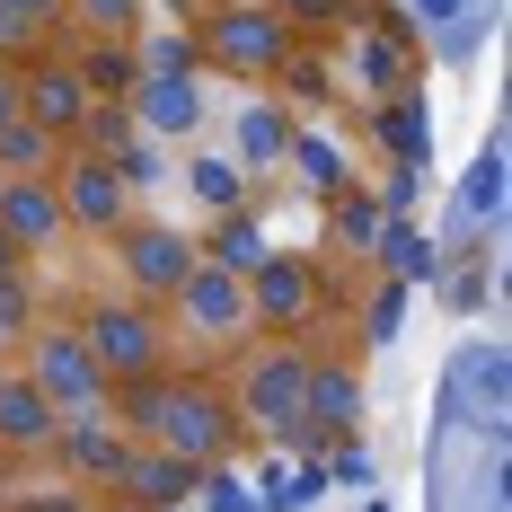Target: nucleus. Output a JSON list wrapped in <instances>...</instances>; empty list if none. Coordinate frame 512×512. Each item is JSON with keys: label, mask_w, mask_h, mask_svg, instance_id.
<instances>
[{"label": "nucleus", "mask_w": 512, "mask_h": 512, "mask_svg": "<svg viewBox=\"0 0 512 512\" xmlns=\"http://www.w3.org/2000/svg\"><path fill=\"white\" fill-rule=\"evenodd\" d=\"M115 398H124V433L133 442H159V451H177L195 468H221L239 451V407L212 380H195V371H159V380L115 389Z\"/></svg>", "instance_id": "obj_1"}, {"label": "nucleus", "mask_w": 512, "mask_h": 512, "mask_svg": "<svg viewBox=\"0 0 512 512\" xmlns=\"http://www.w3.org/2000/svg\"><path fill=\"white\" fill-rule=\"evenodd\" d=\"M71 327H80L106 389H142V380L168 371V309L159 301H89Z\"/></svg>", "instance_id": "obj_2"}, {"label": "nucleus", "mask_w": 512, "mask_h": 512, "mask_svg": "<svg viewBox=\"0 0 512 512\" xmlns=\"http://www.w3.org/2000/svg\"><path fill=\"white\" fill-rule=\"evenodd\" d=\"M18 371L53 398V415H98L106 407V380H98V362H89V345H80L71 318H27Z\"/></svg>", "instance_id": "obj_3"}, {"label": "nucleus", "mask_w": 512, "mask_h": 512, "mask_svg": "<svg viewBox=\"0 0 512 512\" xmlns=\"http://www.w3.org/2000/svg\"><path fill=\"white\" fill-rule=\"evenodd\" d=\"M53 204H62V230H89V239H115L133 212H142V195L124 186V168L98 151L80 159H53Z\"/></svg>", "instance_id": "obj_4"}, {"label": "nucleus", "mask_w": 512, "mask_h": 512, "mask_svg": "<svg viewBox=\"0 0 512 512\" xmlns=\"http://www.w3.org/2000/svg\"><path fill=\"white\" fill-rule=\"evenodd\" d=\"M106 248H115V265H124L133 301H168V292L204 265V256H195V230H168V221H142V212H133Z\"/></svg>", "instance_id": "obj_5"}, {"label": "nucleus", "mask_w": 512, "mask_h": 512, "mask_svg": "<svg viewBox=\"0 0 512 512\" xmlns=\"http://www.w3.org/2000/svg\"><path fill=\"white\" fill-rule=\"evenodd\" d=\"M168 327L177 336H195V345H248V283L239 274H221V265H195L177 292H168Z\"/></svg>", "instance_id": "obj_6"}, {"label": "nucleus", "mask_w": 512, "mask_h": 512, "mask_svg": "<svg viewBox=\"0 0 512 512\" xmlns=\"http://www.w3.org/2000/svg\"><path fill=\"white\" fill-rule=\"evenodd\" d=\"M301 380H309V354L292 345V336L256 345L248 371H239V415L265 424V433H292V424H301Z\"/></svg>", "instance_id": "obj_7"}, {"label": "nucleus", "mask_w": 512, "mask_h": 512, "mask_svg": "<svg viewBox=\"0 0 512 512\" xmlns=\"http://www.w3.org/2000/svg\"><path fill=\"white\" fill-rule=\"evenodd\" d=\"M318 292H327V283H318V265H301V256H265V265L248 274V327L292 336V327H309V318L327 309Z\"/></svg>", "instance_id": "obj_8"}, {"label": "nucleus", "mask_w": 512, "mask_h": 512, "mask_svg": "<svg viewBox=\"0 0 512 512\" xmlns=\"http://www.w3.org/2000/svg\"><path fill=\"white\" fill-rule=\"evenodd\" d=\"M18 115L36 124V133H80V115H89V80H80V62L71 53H45V62H18Z\"/></svg>", "instance_id": "obj_9"}, {"label": "nucleus", "mask_w": 512, "mask_h": 512, "mask_svg": "<svg viewBox=\"0 0 512 512\" xmlns=\"http://www.w3.org/2000/svg\"><path fill=\"white\" fill-rule=\"evenodd\" d=\"M212 62H230V71H283V53H292V27L274 18V9H212L204 18V45Z\"/></svg>", "instance_id": "obj_10"}, {"label": "nucleus", "mask_w": 512, "mask_h": 512, "mask_svg": "<svg viewBox=\"0 0 512 512\" xmlns=\"http://www.w3.org/2000/svg\"><path fill=\"white\" fill-rule=\"evenodd\" d=\"M0 239L18 256H45L62 248V204H53V177H0Z\"/></svg>", "instance_id": "obj_11"}, {"label": "nucleus", "mask_w": 512, "mask_h": 512, "mask_svg": "<svg viewBox=\"0 0 512 512\" xmlns=\"http://www.w3.org/2000/svg\"><path fill=\"white\" fill-rule=\"evenodd\" d=\"M195 486H204V468L177 460V451H159V442H133V451H124V477H115V495L133 512H168V504H186Z\"/></svg>", "instance_id": "obj_12"}, {"label": "nucleus", "mask_w": 512, "mask_h": 512, "mask_svg": "<svg viewBox=\"0 0 512 512\" xmlns=\"http://www.w3.org/2000/svg\"><path fill=\"white\" fill-rule=\"evenodd\" d=\"M53 433H62V415H53V398L18 371V354L0 362V451H53Z\"/></svg>", "instance_id": "obj_13"}, {"label": "nucleus", "mask_w": 512, "mask_h": 512, "mask_svg": "<svg viewBox=\"0 0 512 512\" xmlns=\"http://www.w3.org/2000/svg\"><path fill=\"white\" fill-rule=\"evenodd\" d=\"M53 451H62V468H71L80 486H115V477H124V451H133V433H124V424H98V415H62Z\"/></svg>", "instance_id": "obj_14"}, {"label": "nucleus", "mask_w": 512, "mask_h": 512, "mask_svg": "<svg viewBox=\"0 0 512 512\" xmlns=\"http://www.w3.org/2000/svg\"><path fill=\"white\" fill-rule=\"evenodd\" d=\"M133 124H142V133H195V124H204V89H195V80H159V71H142V80H133Z\"/></svg>", "instance_id": "obj_15"}, {"label": "nucleus", "mask_w": 512, "mask_h": 512, "mask_svg": "<svg viewBox=\"0 0 512 512\" xmlns=\"http://www.w3.org/2000/svg\"><path fill=\"white\" fill-rule=\"evenodd\" d=\"M195 256H204V265H221V274H239V283H248V274H256V265H265V256H274V248L256 239V221H248V212H221V221H212L204 239H195Z\"/></svg>", "instance_id": "obj_16"}, {"label": "nucleus", "mask_w": 512, "mask_h": 512, "mask_svg": "<svg viewBox=\"0 0 512 512\" xmlns=\"http://www.w3.org/2000/svg\"><path fill=\"white\" fill-rule=\"evenodd\" d=\"M283 159H292V177H301L309 195H327V204L354 186V168H345V151H336L327 133H292V142H283Z\"/></svg>", "instance_id": "obj_17"}, {"label": "nucleus", "mask_w": 512, "mask_h": 512, "mask_svg": "<svg viewBox=\"0 0 512 512\" xmlns=\"http://www.w3.org/2000/svg\"><path fill=\"white\" fill-rule=\"evenodd\" d=\"M80 80H89V98H133V80H142V53L124 45V36H98V45L80 53Z\"/></svg>", "instance_id": "obj_18"}, {"label": "nucleus", "mask_w": 512, "mask_h": 512, "mask_svg": "<svg viewBox=\"0 0 512 512\" xmlns=\"http://www.w3.org/2000/svg\"><path fill=\"white\" fill-rule=\"evenodd\" d=\"M133 142H151V133L133 124V106H124V98H89V115H80V151H98V159H124Z\"/></svg>", "instance_id": "obj_19"}, {"label": "nucleus", "mask_w": 512, "mask_h": 512, "mask_svg": "<svg viewBox=\"0 0 512 512\" xmlns=\"http://www.w3.org/2000/svg\"><path fill=\"white\" fill-rule=\"evenodd\" d=\"M362 80L371 98H415V53L398 36H362Z\"/></svg>", "instance_id": "obj_20"}, {"label": "nucleus", "mask_w": 512, "mask_h": 512, "mask_svg": "<svg viewBox=\"0 0 512 512\" xmlns=\"http://www.w3.org/2000/svg\"><path fill=\"white\" fill-rule=\"evenodd\" d=\"M283 142H292V115H274V106H248V115H239V168H274V159H283Z\"/></svg>", "instance_id": "obj_21"}, {"label": "nucleus", "mask_w": 512, "mask_h": 512, "mask_svg": "<svg viewBox=\"0 0 512 512\" xmlns=\"http://www.w3.org/2000/svg\"><path fill=\"white\" fill-rule=\"evenodd\" d=\"M0 177H53V133H36L27 115L0 133Z\"/></svg>", "instance_id": "obj_22"}, {"label": "nucleus", "mask_w": 512, "mask_h": 512, "mask_svg": "<svg viewBox=\"0 0 512 512\" xmlns=\"http://www.w3.org/2000/svg\"><path fill=\"white\" fill-rule=\"evenodd\" d=\"M336 230H345V248H380V239H389V212L345 186V195H336Z\"/></svg>", "instance_id": "obj_23"}, {"label": "nucleus", "mask_w": 512, "mask_h": 512, "mask_svg": "<svg viewBox=\"0 0 512 512\" xmlns=\"http://www.w3.org/2000/svg\"><path fill=\"white\" fill-rule=\"evenodd\" d=\"M62 18L98 27V36H133L142 27V0H62Z\"/></svg>", "instance_id": "obj_24"}, {"label": "nucleus", "mask_w": 512, "mask_h": 512, "mask_svg": "<svg viewBox=\"0 0 512 512\" xmlns=\"http://www.w3.org/2000/svg\"><path fill=\"white\" fill-rule=\"evenodd\" d=\"M380 133H389V151H398V168H424V124H415V98H389V115H380Z\"/></svg>", "instance_id": "obj_25"}, {"label": "nucleus", "mask_w": 512, "mask_h": 512, "mask_svg": "<svg viewBox=\"0 0 512 512\" xmlns=\"http://www.w3.org/2000/svg\"><path fill=\"white\" fill-rule=\"evenodd\" d=\"M27 318H36V283L27 274H0V336H27Z\"/></svg>", "instance_id": "obj_26"}, {"label": "nucleus", "mask_w": 512, "mask_h": 512, "mask_svg": "<svg viewBox=\"0 0 512 512\" xmlns=\"http://www.w3.org/2000/svg\"><path fill=\"white\" fill-rule=\"evenodd\" d=\"M195 195H204V204H239V159H195Z\"/></svg>", "instance_id": "obj_27"}, {"label": "nucleus", "mask_w": 512, "mask_h": 512, "mask_svg": "<svg viewBox=\"0 0 512 512\" xmlns=\"http://www.w3.org/2000/svg\"><path fill=\"white\" fill-rule=\"evenodd\" d=\"M398 301H407V283H389L380 301L362 309V336H371V345H389V336H398Z\"/></svg>", "instance_id": "obj_28"}, {"label": "nucleus", "mask_w": 512, "mask_h": 512, "mask_svg": "<svg viewBox=\"0 0 512 512\" xmlns=\"http://www.w3.org/2000/svg\"><path fill=\"white\" fill-rule=\"evenodd\" d=\"M0 18L36 36V27H53V18H62V0H0Z\"/></svg>", "instance_id": "obj_29"}, {"label": "nucleus", "mask_w": 512, "mask_h": 512, "mask_svg": "<svg viewBox=\"0 0 512 512\" xmlns=\"http://www.w3.org/2000/svg\"><path fill=\"white\" fill-rule=\"evenodd\" d=\"M495 195H504V168H495V159H477V168H468V204L495 212Z\"/></svg>", "instance_id": "obj_30"}, {"label": "nucleus", "mask_w": 512, "mask_h": 512, "mask_svg": "<svg viewBox=\"0 0 512 512\" xmlns=\"http://www.w3.org/2000/svg\"><path fill=\"white\" fill-rule=\"evenodd\" d=\"M204 477H212V512H256V495L239 477H221V468H204Z\"/></svg>", "instance_id": "obj_31"}, {"label": "nucleus", "mask_w": 512, "mask_h": 512, "mask_svg": "<svg viewBox=\"0 0 512 512\" xmlns=\"http://www.w3.org/2000/svg\"><path fill=\"white\" fill-rule=\"evenodd\" d=\"M336 9H345V0H283V9H274V18H283V27H292V18H336Z\"/></svg>", "instance_id": "obj_32"}, {"label": "nucleus", "mask_w": 512, "mask_h": 512, "mask_svg": "<svg viewBox=\"0 0 512 512\" xmlns=\"http://www.w3.org/2000/svg\"><path fill=\"white\" fill-rule=\"evenodd\" d=\"M18 124V62H0V133Z\"/></svg>", "instance_id": "obj_33"}, {"label": "nucleus", "mask_w": 512, "mask_h": 512, "mask_svg": "<svg viewBox=\"0 0 512 512\" xmlns=\"http://www.w3.org/2000/svg\"><path fill=\"white\" fill-rule=\"evenodd\" d=\"M415 9H424V18H460V0H415Z\"/></svg>", "instance_id": "obj_34"}, {"label": "nucleus", "mask_w": 512, "mask_h": 512, "mask_svg": "<svg viewBox=\"0 0 512 512\" xmlns=\"http://www.w3.org/2000/svg\"><path fill=\"white\" fill-rule=\"evenodd\" d=\"M0 274H18V248H9V239H0Z\"/></svg>", "instance_id": "obj_35"}]
</instances>
